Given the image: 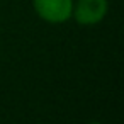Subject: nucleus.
I'll return each instance as SVG.
<instances>
[{"label":"nucleus","instance_id":"nucleus-1","mask_svg":"<svg viewBox=\"0 0 124 124\" xmlns=\"http://www.w3.org/2000/svg\"><path fill=\"white\" fill-rule=\"evenodd\" d=\"M36 14L49 22V24H61L71 17L73 0H32Z\"/></svg>","mask_w":124,"mask_h":124},{"label":"nucleus","instance_id":"nucleus-2","mask_svg":"<svg viewBox=\"0 0 124 124\" xmlns=\"http://www.w3.org/2000/svg\"><path fill=\"white\" fill-rule=\"evenodd\" d=\"M109 9L107 0H77L73 2L71 16L82 26H93L99 24Z\"/></svg>","mask_w":124,"mask_h":124},{"label":"nucleus","instance_id":"nucleus-3","mask_svg":"<svg viewBox=\"0 0 124 124\" xmlns=\"http://www.w3.org/2000/svg\"><path fill=\"white\" fill-rule=\"evenodd\" d=\"M88 124H100V122H97V121H93V122H88Z\"/></svg>","mask_w":124,"mask_h":124}]
</instances>
